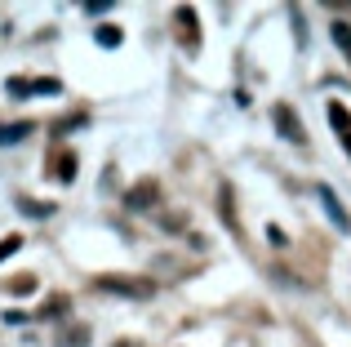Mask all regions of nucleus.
Listing matches in <instances>:
<instances>
[{"mask_svg":"<svg viewBox=\"0 0 351 347\" xmlns=\"http://www.w3.org/2000/svg\"><path fill=\"white\" fill-rule=\"evenodd\" d=\"M103 294H120V298H152L156 285L152 280H125V276H98Z\"/></svg>","mask_w":351,"mask_h":347,"instance_id":"f257e3e1","label":"nucleus"},{"mask_svg":"<svg viewBox=\"0 0 351 347\" xmlns=\"http://www.w3.org/2000/svg\"><path fill=\"white\" fill-rule=\"evenodd\" d=\"M271 121H276V130H280V139L302 143V121H298V112H293L289 103H276L271 107Z\"/></svg>","mask_w":351,"mask_h":347,"instance_id":"f03ea898","label":"nucleus"},{"mask_svg":"<svg viewBox=\"0 0 351 347\" xmlns=\"http://www.w3.org/2000/svg\"><path fill=\"white\" fill-rule=\"evenodd\" d=\"M316 200H320V209H325V214H329V223H334L338 232H351V214H347L343 205H338L334 187H325V182H320V187H316Z\"/></svg>","mask_w":351,"mask_h":347,"instance_id":"7ed1b4c3","label":"nucleus"},{"mask_svg":"<svg viewBox=\"0 0 351 347\" xmlns=\"http://www.w3.org/2000/svg\"><path fill=\"white\" fill-rule=\"evenodd\" d=\"M156 200H160V182H156V178H143V182H134V187L125 191L129 209H152Z\"/></svg>","mask_w":351,"mask_h":347,"instance_id":"20e7f679","label":"nucleus"},{"mask_svg":"<svg viewBox=\"0 0 351 347\" xmlns=\"http://www.w3.org/2000/svg\"><path fill=\"white\" fill-rule=\"evenodd\" d=\"M9 94H14V98H27V94H62V85H58L53 76H40V80L14 76V80H9Z\"/></svg>","mask_w":351,"mask_h":347,"instance_id":"39448f33","label":"nucleus"},{"mask_svg":"<svg viewBox=\"0 0 351 347\" xmlns=\"http://www.w3.org/2000/svg\"><path fill=\"white\" fill-rule=\"evenodd\" d=\"M329 125H334V134H338V143L351 152V112L343 103H329Z\"/></svg>","mask_w":351,"mask_h":347,"instance_id":"423d86ee","label":"nucleus"},{"mask_svg":"<svg viewBox=\"0 0 351 347\" xmlns=\"http://www.w3.org/2000/svg\"><path fill=\"white\" fill-rule=\"evenodd\" d=\"M173 18H178V36H182V45H187V49H196V9L182 5Z\"/></svg>","mask_w":351,"mask_h":347,"instance_id":"0eeeda50","label":"nucleus"},{"mask_svg":"<svg viewBox=\"0 0 351 347\" xmlns=\"http://www.w3.org/2000/svg\"><path fill=\"white\" fill-rule=\"evenodd\" d=\"M49 165H53L49 174H53L58 182H71V178H76V156H71V152H58V156H53Z\"/></svg>","mask_w":351,"mask_h":347,"instance_id":"6e6552de","label":"nucleus"},{"mask_svg":"<svg viewBox=\"0 0 351 347\" xmlns=\"http://www.w3.org/2000/svg\"><path fill=\"white\" fill-rule=\"evenodd\" d=\"M67 294H49V298H45V307H40V316H62V312H67Z\"/></svg>","mask_w":351,"mask_h":347,"instance_id":"1a4fd4ad","label":"nucleus"},{"mask_svg":"<svg viewBox=\"0 0 351 347\" xmlns=\"http://www.w3.org/2000/svg\"><path fill=\"white\" fill-rule=\"evenodd\" d=\"M27 134H32V125L18 121V125H9V130H0V143H23Z\"/></svg>","mask_w":351,"mask_h":347,"instance_id":"9d476101","label":"nucleus"},{"mask_svg":"<svg viewBox=\"0 0 351 347\" xmlns=\"http://www.w3.org/2000/svg\"><path fill=\"white\" fill-rule=\"evenodd\" d=\"M18 209L32 214V218H49L53 214V205H45V200H18Z\"/></svg>","mask_w":351,"mask_h":347,"instance_id":"9b49d317","label":"nucleus"},{"mask_svg":"<svg viewBox=\"0 0 351 347\" xmlns=\"http://www.w3.org/2000/svg\"><path fill=\"white\" fill-rule=\"evenodd\" d=\"M334 45L351 58V23H334Z\"/></svg>","mask_w":351,"mask_h":347,"instance_id":"f8f14e48","label":"nucleus"},{"mask_svg":"<svg viewBox=\"0 0 351 347\" xmlns=\"http://www.w3.org/2000/svg\"><path fill=\"white\" fill-rule=\"evenodd\" d=\"M18 250H23V236H5V241H0V263H5V259H14Z\"/></svg>","mask_w":351,"mask_h":347,"instance_id":"ddd939ff","label":"nucleus"},{"mask_svg":"<svg viewBox=\"0 0 351 347\" xmlns=\"http://www.w3.org/2000/svg\"><path fill=\"white\" fill-rule=\"evenodd\" d=\"M98 45L116 49V45H120V32H116V27H98Z\"/></svg>","mask_w":351,"mask_h":347,"instance_id":"4468645a","label":"nucleus"},{"mask_svg":"<svg viewBox=\"0 0 351 347\" xmlns=\"http://www.w3.org/2000/svg\"><path fill=\"white\" fill-rule=\"evenodd\" d=\"M36 289V280L32 276H18V280H9V294H32Z\"/></svg>","mask_w":351,"mask_h":347,"instance_id":"2eb2a0df","label":"nucleus"},{"mask_svg":"<svg viewBox=\"0 0 351 347\" xmlns=\"http://www.w3.org/2000/svg\"><path fill=\"white\" fill-rule=\"evenodd\" d=\"M267 241H271V245H276V250H285V245H289V236H285V232H280V227H276V223H271V227H267Z\"/></svg>","mask_w":351,"mask_h":347,"instance_id":"dca6fc26","label":"nucleus"},{"mask_svg":"<svg viewBox=\"0 0 351 347\" xmlns=\"http://www.w3.org/2000/svg\"><path fill=\"white\" fill-rule=\"evenodd\" d=\"M85 339H89V330H85V325H76V330L67 334V347H85Z\"/></svg>","mask_w":351,"mask_h":347,"instance_id":"f3484780","label":"nucleus"},{"mask_svg":"<svg viewBox=\"0 0 351 347\" xmlns=\"http://www.w3.org/2000/svg\"><path fill=\"white\" fill-rule=\"evenodd\" d=\"M116 347H129V343H116Z\"/></svg>","mask_w":351,"mask_h":347,"instance_id":"a211bd4d","label":"nucleus"}]
</instances>
